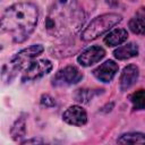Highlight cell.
Returning a JSON list of instances; mask_svg holds the SVG:
<instances>
[{"instance_id":"1","label":"cell","mask_w":145,"mask_h":145,"mask_svg":"<svg viewBox=\"0 0 145 145\" xmlns=\"http://www.w3.org/2000/svg\"><path fill=\"white\" fill-rule=\"evenodd\" d=\"M85 22V12L76 1H56L45 18L46 32L56 37H66L76 34Z\"/></svg>"},{"instance_id":"2","label":"cell","mask_w":145,"mask_h":145,"mask_svg":"<svg viewBox=\"0 0 145 145\" xmlns=\"http://www.w3.org/2000/svg\"><path fill=\"white\" fill-rule=\"evenodd\" d=\"M39 8L32 2H18L8 7L1 17V31L9 33L16 43L26 41L36 27Z\"/></svg>"},{"instance_id":"3","label":"cell","mask_w":145,"mask_h":145,"mask_svg":"<svg viewBox=\"0 0 145 145\" xmlns=\"http://www.w3.org/2000/svg\"><path fill=\"white\" fill-rule=\"evenodd\" d=\"M121 20H122L121 15H118L116 12L100 15L95 17L93 20H91L87 27L84 28V31L80 34V39L85 42L95 40L99 36L103 35L104 33L109 32L112 27L118 25Z\"/></svg>"},{"instance_id":"4","label":"cell","mask_w":145,"mask_h":145,"mask_svg":"<svg viewBox=\"0 0 145 145\" xmlns=\"http://www.w3.org/2000/svg\"><path fill=\"white\" fill-rule=\"evenodd\" d=\"M43 51L44 48L42 44H33L28 48L20 50L10 59L8 71L2 70V77H5L8 74V80H11V78L16 75V72H18L19 70H24Z\"/></svg>"},{"instance_id":"5","label":"cell","mask_w":145,"mask_h":145,"mask_svg":"<svg viewBox=\"0 0 145 145\" xmlns=\"http://www.w3.org/2000/svg\"><path fill=\"white\" fill-rule=\"evenodd\" d=\"M53 66L50 60L48 59H39L33 60L24 70L22 75V80L25 82H33L36 80L44 75L49 74L52 70Z\"/></svg>"},{"instance_id":"6","label":"cell","mask_w":145,"mask_h":145,"mask_svg":"<svg viewBox=\"0 0 145 145\" xmlns=\"http://www.w3.org/2000/svg\"><path fill=\"white\" fill-rule=\"evenodd\" d=\"M83 79L82 71L75 66H67L58 70L51 79L53 86H67L77 84Z\"/></svg>"},{"instance_id":"7","label":"cell","mask_w":145,"mask_h":145,"mask_svg":"<svg viewBox=\"0 0 145 145\" xmlns=\"http://www.w3.org/2000/svg\"><path fill=\"white\" fill-rule=\"evenodd\" d=\"M105 56V50L100 45H93L84 50L77 58V61L83 67H89L100 60H102Z\"/></svg>"},{"instance_id":"8","label":"cell","mask_w":145,"mask_h":145,"mask_svg":"<svg viewBox=\"0 0 145 145\" xmlns=\"http://www.w3.org/2000/svg\"><path fill=\"white\" fill-rule=\"evenodd\" d=\"M62 119L68 125L72 126H84L87 122V113L79 105L69 106L62 114Z\"/></svg>"},{"instance_id":"9","label":"cell","mask_w":145,"mask_h":145,"mask_svg":"<svg viewBox=\"0 0 145 145\" xmlns=\"http://www.w3.org/2000/svg\"><path fill=\"white\" fill-rule=\"evenodd\" d=\"M118 65L113 60H106L93 70V75L102 83H110L118 72Z\"/></svg>"},{"instance_id":"10","label":"cell","mask_w":145,"mask_h":145,"mask_svg":"<svg viewBox=\"0 0 145 145\" xmlns=\"http://www.w3.org/2000/svg\"><path fill=\"white\" fill-rule=\"evenodd\" d=\"M139 77V69L136 65H128L122 69L120 75V89L122 92L134 86Z\"/></svg>"},{"instance_id":"11","label":"cell","mask_w":145,"mask_h":145,"mask_svg":"<svg viewBox=\"0 0 145 145\" xmlns=\"http://www.w3.org/2000/svg\"><path fill=\"white\" fill-rule=\"evenodd\" d=\"M128 32L125 28H114L106 34L104 37V43L108 46H117L127 41Z\"/></svg>"},{"instance_id":"12","label":"cell","mask_w":145,"mask_h":145,"mask_svg":"<svg viewBox=\"0 0 145 145\" xmlns=\"http://www.w3.org/2000/svg\"><path fill=\"white\" fill-rule=\"evenodd\" d=\"M137 54H138V46H137V44H135L133 42L127 43L121 46H118L113 51V56L118 60H127V59L136 57Z\"/></svg>"},{"instance_id":"13","label":"cell","mask_w":145,"mask_h":145,"mask_svg":"<svg viewBox=\"0 0 145 145\" xmlns=\"http://www.w3.org/2000/svg\"><path fill=\"white\" fill-rule=\"evenodd\" d=\"M120 145H145V134L143 133H126L118 138Z\"/></svg>"},{"instance_id":"14","label":"cell","mask_w":145,"mask_h":145,"mask_svg":"<svg viewBox=\"0 0 145 145\" xmlns=\"http://www.w3.org/2000/svg\"><path fill=\"white\" fill-rule=\"evenodd\" d=\"M26 135V121L24 117H19L10 128V136L14 140H18Z\"/></svg>"},{"instance_id":"15","label":"cell","mask_w":145,"mask_h":145,"mask_svg":"<svg viewBox=\"0 0 145 145\" xmlns=\"http://www.w3.org/2000/svg\"><path fill=\"white\" fill-rule=\"evenodd\" d=\"M128 26L134 34L145 35V15L137 14L129 20Z\"/></svg>"},{"instance_id":"16","label":"cell","mask_w":145,"mask_h":145,"mask_svg":"<svg viewBox=\"0 0 145 145\" xmlns=\"http://www.w3.org/2000/svg\"><path fill=\"white\" fill-rule=\"evenodd\" d=\"M129 100L133 103L134 110H144L145 109V89L140 88L129 95Z\"/></svg>"},{"instance_id":"17","label":"cell","mask_w":145,"mask_h":145,"mask_svg":"<svg viewBox=\"0 0 145 145\" xmlns=\"http://www.w3.org/2000/svg\"><path fill=\"white\" fill-rule=\"evenodd\" d=\"M97 92L93 91V89H87V88H79L76 91L75 93V100L77 102L80 103H87L89 100H92V97L96 94Z\"/></svg>"},{"instance_id":"18","label":"cell","mask_w":145,"mask_h":145,"mask_svg":"<svg viewBox=\"0 0 145 145\" xmlns=\"http://www.w3.org/2000/svg\"><path fill=\"white\" fill-rule=\"evenodd\" d=\"M20 145H61V144L57 140H50L42 137H34L22 142Z\"/></svg>"},{"instance_id":"19","label":"cell","mask_w":145,"mask_h":145,"mask_svg":"<svg viewBox=\"0 0 145 145\" xmlns=\"http://www.w3.org/2000/svg\"><path fill=\"white\" fill-rule=\"evenodd\" d=\"M40 102H41V105L45 106V108H52V106L56 105V100L49 94H43L41 96Z\"/></svg>"}]
</instances>
